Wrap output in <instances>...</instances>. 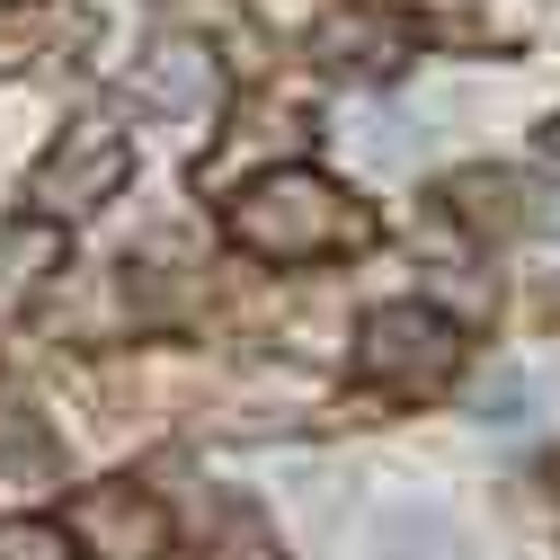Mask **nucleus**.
<instances>
[{
  "instance_id": "nucleus-11",
  "label": "nucleus",
  "mask_w": 560,
  "mask_h": 560,
  "mask_svg": "<svg viewBox=\"0 0 560 560\" xmlns=\"http://www.w3.org/2000/svg\"><path fill=\"white\" fill-rule=\"evenodd\" d=\"M90 36V19H27V27H0V72H36V62L72 54Z\"/></svg>"
},
{
  "instance_id": "nucleus-13",
  "label": "nucleus",
  "mask_w": 560,
  "mask_h": 560,
  "mask_svg": "<svg viewBox=\"0 0 560 560\" xmlns=\"http://www.w3.org/2000/svg\"><path fill=\"white\" fill-rule=\"evenodd\" d=\"M0 560H81V542H72V525L10 516V525H0Z\"/></svg>"
},
{
  "instance_id": "nucleus-5",
  "label": "nucleus",
  "mask_w": 560,
  "mask_h": 560,
  "mask_svg": "<svg viewBox=\"0 0 560 560\" xmlns=\"http://www.w3.org/2000/svg\"><path fill=\"white\" fill-rule=\"evenodd\" d=\"M62 525H72L81 560H161V551H170V508L152 499L143 480H98V489H81Z\"/></svg>"
},
{
  "instance_id": "nucleus-16",
  "label": "nucleus",
  "mask_w": 560,
  "mask_h": 560,
  "mask_svg": "<svg viewBox=\"0 0 560 560\" xmlns=\"http://www.w3.org/2000/svg\"><path fill=\"white\" fill-rule=\"evenodd\" d=\"M542 152H551V161H560V116H551V125H542Z\"/></svg>"
},
{
  "instance_id": "nucleus-3",
  "label": "nucleus",
  "mask_w": 560,
  "mask_h": 560,
  "mask_svg": "<svg viewBox=\"0 0 560 560\" xmlns=\"http://www.w3.org/2000/svg\"><path fill=\"white\" fill-rule=\"evenodd\" d=\"M125 178H133V143H125L107 116H81L27 170V205H36V223H81V214H98V205H116Z\"/></svg>"
},
{
  "instance_id": "nucleus-8",
  "label": "nucleus",
  "mask_w": 560,
  "mask_h": 560,
  "mask_svg": "<svg viewBox=\"0 0 560 560\" xmlns=\"http://www.w3.org/2000/svg\"><path fill=\"white\" fill-rule=\"evenodd\" d=\"M374 560H480L463 542V525L428 499H383L374 508Z\"/></svg>"
},
{
  "instance_id": "nucleus-10",
  "label": "nucleus",
  "mask_w": 560,
  "mask_h": 560,
  "mask_svg": "<svg viewBox=\"0 0 560 560\" xmlns=\"http://www.w3.org/2000/svg\"><path fill=\"white\" fill-rule=\"evenodd\" d=\"M196 560H285V542H276L258 499H214L205 508V551Z\"/></svg>"
},
{
  "instance_id": "nucleus-14",
  "label": "nucleus",
  "mask_w": 560,
  "mask_h": 560,
  "mask_svg": "<svg viewBox=\"0 0 560 560\" xmlns=\"http://www.w3.org/2000/svg\"><path fill=\"white\" fill-rule=\"evenodd\" d=\"M471 409H480V428H499V436H516L525 418H534V383H525V374H489Z\"/></svg>"
},
{
  "instance_id": "nucleus-9",
  "label": "nucleus",
  "mask_w": 560,
  "mask_h": 560,
  "mask_svg": "<svg viewBox=\"0 0 560 560\" xmlns=\"http://www.w3.org/2000/svg\"><path fill=\"white\" fill-rule=\"evenodd\" d=\"M62 276V223H10L0 232V320H19Z\"/></svg>"
},
{
  "instance_id": "nucleus-15",
  "label": "nucleus",
  "mask_w": 560,
  "mask_h": 560,
  "mask_svg": "<svg viewBox=\"0 0 560 560\" xmlns=\"http://www.w3.org/2000/svg\"><path fill=\"white\" fill-rule=\"evenodd\" d=\"M534 232H551V241H560V196H542V223H534Z\"/></svg>"
},
{
  "instance_id": "nucleus-4",
  "label": "nucleus",
  "mask_w": 560,
  "mask_h": 560,
  "mask_svg": "<svg viewBox=\"0 0 560 560\" xmlns=\"http://www.w3.org/2000/svg\"><path fill=\"white\" fill-rule=\"evenodd\" d=\"M125 90H133V107H143L152 125H187V133H196V125H214V107H223V62H214L205 36L161 27L143 54H133Z\"/></svg>"
},
{
  "instance_id": "nucleus-12",
  "label": "nucleus",
  "mask_w": 560,
  "mask_h": 560,
  "mask_svg": "<svg viewBox=\"0 0 560 560\" xmlns=\"http://www.w3.org/2000/svg\"><path fill=\"white\" fill-rule=\"evenodd\" d=\"M54 454H62V445L36 428V409H27V400H0V471L45 480V471H54Z\"/></svg>"
},
{
  "instance_id": "nucleus-6",
  "label": "nucleus",
  "mask_w": 560,
  "mask_h": 560,
  "mask_svg": "<svg viewBox=\"0 0 560 560\" xmlns=\"http://www.w3.org/2000/svg\"><path fill=\"white\" fill-rule=\"evenodd\" d=\"M409 54H418V36H409L400 10H329V19L312 27V62L338 72V81H347V72H357V81H400Z\"/></svg>"
},
{
  "instance_id": "nucleus-7",
  "label": "nucleus",
  "mask_w": 560,
  "mask_h": 560,
  "mask_svg": "<svg viewBox=\"0 0 560 560\" xmlns=\"http://www.w3.org/2000/svg\"><path fill=\"white\" fill-rule=\"evenodd\" d=\"M445 205L463 214V232H480V241H508V232L542 223V196L516 170H463V178H445Z\"/></svg>"
},
{
  "instance_id": "nucleus-1",
  "label": "nucleus",
  "mask_w": 560,
  "mask_h": 560,
  "mask_svg": "<svg viewBox=\"0 0 560 560\" xmlns=\"http://www.w3.org/2000/svg\"><path fill=\"white\" fill-rule=\"evenodd\" d=\"M223 232L249 258H267V267H303V258H338V249H365L374 241V223L320 170H267V178H249L232 196Z\"/></svg>"
},
{
  "instance_id": "nucleus-2",
  "label": "nucleus",
  "mask_w": 560,
  "mask_h": 560,
  "mask_svg": "<svg viewBox=\"0 0 560 560\" xmlns=\"http://www.w3.org/2000/svg\"><path fill=\"white\" fill-rule=\"evenodd\" d=\"M357 365H365V383H383L400 400H428L463 374V329L428 303H383L357 329Z\"/></svg>"
}]
</instances>
